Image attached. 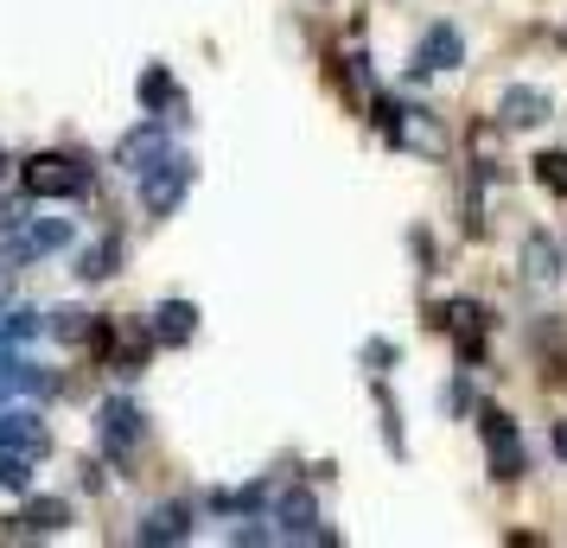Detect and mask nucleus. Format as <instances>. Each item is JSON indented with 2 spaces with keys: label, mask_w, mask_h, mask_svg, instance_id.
Instances as JSON below:
<instances>
[{
  "label": "nucleus",
  "mask_w": 567,
  "mask_h": 548,
  "mask_svg": "<svg viewBox=\"0 0 567 548\" xmlns=\"http://www.w3.org/2000/svg\"><path fill=\"white\" fill-rule=\"evenodd\" d=\"M363 364H370V370H389V364H395V344H389V339H370V344H363Z\"/></svg>",
  "instance_id": "obj_23"
},
{
  "label": "nucleus",
  "mask_w": 567,
  "mask_h": 548,
  "mask_svg": "<svg viewBox=\"0 0 567 548\" xmlns=\"http://www.w3.org/2000/svg\"><path fill=\"white\" fill-rule=\"evenodd\" d=\"M115 261H122V236H96V242L78 256V275H83V281H109V275H115Z\"/></svg>",
  "instance_id": "obj_17"
},
{
  "label": "nucleus",
  "mask_w": 567,
  "mask_h": 548,
  "mask_svg": "<svg viewBox=\"0 0 567 548\" xmlns=\"http://www.w3.org/2000/svg\"><path fill=\"white\" fill-rule=\"evenodd\" d=\"M32 466H39V459H20V453H0V485H7V492H27V485H32Z\"/></svg>",
  "instance_id": "obj_21"
},
{
  "label": "nucleus",
  "mask_w": 567,
  "mask_h": 548,
  "mask_svg": "<svg viewBox=\"0 0 567 548\" xmlns=\"http://www.w3.org/2000/svg\"><path fill=\"white\" fill-rule=\"evenodd\" d=\"M536 179L555 192V198H567V147H548V154H536Z\"/></svg>",
  "instance_id": "obj_19"
},
{
  "label": "nucleus",
  "mask_w": 567,
  "mask_h": 548,
  "mask_svg": "<svg viewBox=\"0 0 567 548\" xmlns=\"http://www.w3.org/2000/svg\"><path fill=\"white\" fill-rule=\"evenodd\" d=\"M52 332H58V339H71V344L103 339V325H96L90 313H78V307H58V313H52Z\"/></svg>",
  "instance_id": "obj_18"
},
{
  "label": "nucleus",
  "mask_w": 567,
  "mask_h": 548,
  "mask_svg": "<svg viewBox=\"0 0 567 548\" xmlns=\"http://www.w3.org/2000/svg\"><path fill=\"white\" fill-rule=\"evenodd\" d=\"M173 103V77H166V71H147V77H141V108H166Z\"/></svg>",
  "instance_id": "obj_22"
},
{
  "label": "nucleus",
  "mask_w": 567,
  "mask_h": 548,
  "mask_svg": "<svg viewBox=\"0 0 567 548\" xmlns=\"http://www.w3.org/2000/svg\"><path fill=\"white\" fill-rule=\"evenodd\" d=\"M548 115H555V96H548V90H536V83H511V90L497 96V128H511V134L542 128Z\"/></svg>",
  "instance_id": "obj_10"
},
{
  "label": "nucleus",
  "mask_w": 567,
  "mask_h": 548,
  "mask_svg": "<svg viewBox=\"0 0 567 548\" xmlns=\"http://www.w3.org/2000/svg\"><path fill=\"white\" fill-rule=\"evenodd\" d=\"M192 517H198V510H192L185 497H173V504H154L134 536H141V542H185V536H192Z\"/></svg>",
  "instance_id": "obj_13"
},
{
  "label": "nucleus",
  "mask_w": 567,
  "mask_h": 548,
  "mask_svg": "<svg viewBox=\"0 0 567 548\" xmlns=\"http://www.w3.org/2000/svg\"><path fill=\"white\" fill-rule=\"evenodd\" d=\"M166 154H173L166 128H159V122H141V128L122 134V147H115V166H128L134 179H141V173H154V166H159Z\"/></svg>",
  "instance_id": "obj_11"
},
{
  "label": "nucleus",
  "mask_w": 567,
  "mask_h": 548,
  "mask_svg": "<svg viewBox=\"0 0 567 548\" xmlns=\"http://www.w3.org/2000/svg\"><path fill=\"white\" fill-rule=\"evenodd\" d=\"M0 173H7V154H0Z\"/></svg>",
  "instance_id": "obj_26"
},
{
  "label": "nucleus",
  "mask_w": 567,
  "mask_h": 548,
  "mask_svg": "<svg viewBox=\"0 0 567 548\" xmlns=\"http://www.w3.org/2000/svg\"><path fill=\"white\" fill-rule=\"evenodd\" d=\"M192 332H198V307H192V300H159L154 307V339L159 344H192Z\"/></svg>",
  "instance_id": "obj_14"
},
{
  "label": "nucleus",
  "mask_w": 567,
  "mask_h": 548,
  "mask_svg": "<svg viewBox=\"0 0 567 548\" xmlns=\"http://www.w3.org/2000/svg\"><path fill=\"white\" fill-rule=\"evenodd\" d=\"M523 281H529V288H561V275H567V242L555 230H529L523 236Z\"/></svg>",
  "instance_id": "obj_7"
},
{
  "label": "nucleus",
  "mask_w": 567,
  "mask_h": 548,
  "mask_svg": "<svg viewBox=\"0 0 567 548\" xmlns=\"http://www.w3.org/2000/svg\"><path fill=\"white\" fill-rule=\"evenodd\" d=\"M20 179H27L32 198H83L90 192V166L71 154H32L20 166Z\"/></svg>",
  "instance_id": "obj_2"
},
{
  "label": "nucleus",
  "mask_w": 567,
  "mask_h": 548,
  "mask_svg": "<svg viewBox=\"0 0 567 548\" xmlns=\"http://www.w3.org/2000/svg\"><path fill=\"white\" fill-rule=\"evenodd\" d=\"M446 325H453L460 339H478V332H485V307H478V300H453V307H446Z\"/></svg>",
  "instance_id": "obj_20"
},
{
  "label": "nucleus",
  "mask_w": 567,
  "mask_h": 548,
  "mask_svg": "<svg viewBox=\"0 0 567 548\" xmlns=\"http://www.w3.org/2000/svg\"><path fill=\"white\" fill-rule=\"evenodd\" d=\"M478 434H485V453H491V478H497V485H516V478H523L516 421L504 415V409H478Z\"/></svg>",
  "instance_id": "obj_6"
},
{
  "label": "nucleus",
  "mask_w": 567,
  "mask_h": 548,
  "mask_svg": "<svg viewBox=\"0 0 567 548\" xmlns=\"http://www.w3.org/2000/svg\"><path fill=\"white\" fill-rule=\"evenodd\" d=\"M389 134H395L409 154H421V159H446L453 154V134H446V122H440L427 103H402L395 108V122H389Z\"/></svg>",
  "instance_id": "obj_4"
},
{
  "label": "nucleus",
  "mask_w": 567,
  "mask_h": 548,
  "mask_svg": "<svg viewBox=\"0 0 567 548\" xmlns=\"http://www.w3.org/2000/svg\"><path fill=\"white\" fill-rule=\"evenodd\" d=\"M141 441H147V415H141V402L109 395L103 409H96V446H103L109 459H134Z\"/></svg>",
  "instance_id": "obj_1"
},
{
  "label": "nucleus",
  "mask_w": 567,
  "mask_h": 548,
  "mask_svg": "<svg viewBox=\"0 0 567 548\" xmlns=\"http://www.w3.org/2000/svg\"><path fill=\"white\" fill-rule=\"evenodd\" d=\"M45 446H52V434H45L39 409H27V402H0V453L45 459Z\"/></svg>",
  "instance_id": "obj_8"
},
{
  "label": "nucleus",
  "mask_w": 567,
  "mask_h": 548,
  "mask_svg": "<svg viewBox=\"0 0 567 548\" xmlns=\"http://www.w3.org/2000/svg\"><path fill=\"white\" fill-rule=\"evenodd\" d=\"M465 409H472V383H446V415H465Z\"/></svg>",
  "instance_id": "obj_24"
},
{
  "label": "nucleus",
  "mask_w": 567,
  "mask_h": 548,
  "mask_svg": "<svg viewBox=\"0 0 567 548\" xmlns=\"http://www.w3.org/2000/svg\"><path fill=\"white\" fill-rule=\"evenodd\" d=\"M465 64V39L453 20H434V27L421 32V45H414V77H440V71H460Z\"/></svg>",
  "instance_id": "obj_9"
},
{
  "label": "nucleus",
  "mask_w": 567,
  "mask_h": 548,
  "mask_svg": "<svg viewBox=\"0 0 567 548\" xmlns=\"http://www.w3.org/2000/svg\"><path fill=\"white\" fill-rule=\"evenodd\" d=\"M64 523H71V504H64V497H39V504H27V510L13 517V536H52Z\"/></svg>",
  "instance_id": "obj_15"
},
{
  "label": "nucleus",
  "mask_w": 567,
  "mask_h": 548,
  "mask_svg": "<svg viewBox=\"0 0 567 548\" xmlns=\"http://www.w3.org/2000/svg\"><path fill=\"white\" fill-rule=\"evenodd\" d=\"M185 192H192V154H179V147L159 159L154 173H141V210L147 217H173L185 205Z\"/></svg>",
  "instance_id": "obj_3"
},
{
  "label": "nucleus",
  "mask_w": 567,
  "mask_h": 548,
  "mask_svg": "<svg viewBox=\"0 0 567 548\" xmlns=\"http://www.w3.org/2000/svg\"><path fill=\"white\" fill-rule=\"evenodd\" d=\"M275 523H281V536H293V542L319 536V504H312L307 485H281L275 492Z\"/></svg>",
  "instance_id": "obj_12"
},
{
  "label": "nucleus",
  "mask_w": 567,
  "mask_h": 548,
  "mask_svg": "<svg viewBox=\"0 0 567 548\" xmlns=\"http://www.w3.org/2000/svg\"><path fill=\"white\" fill-rule=\"evenodd\" d=\"M64 242H71V224H64V217H13L0 261H7V268H20V261L52 256V249H64Z\"/></svg>",
  "instance_id": "obj_5"
},
{
  "label": "nucleus",
  "mask_w": 567,
  "mask_h": 548,
  "mask_svg": "<svg viewBox=\"0 0 567 548\" xmlns=\"http://www.w3.org/2000/svg\"><path fill=\"white\" fill-rule=\"evenodd\" d=\"M52 332V319L45 313H32V307H13V313H0V344L7 351H27L32 339H45Z\"/></svg>",
  "instance_id": "obj_16"
},
{
  "label": "nucleus",
  "mask_w": 567,
  "mask_h": 548,
  "mask_svg": "<svg viewBox=\"0 0 567 548\" xmlns=\"http://www.w3.org/2000/svg\"><path fill=\"white\" fill-rule=\"evenodd\" d=\"M555 459H567V421H555Z\"/></svg>",
  "instance_id": "obj_25"
}]
</instances>
